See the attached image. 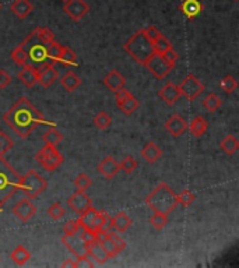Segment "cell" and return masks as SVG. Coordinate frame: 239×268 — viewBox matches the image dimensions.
<instances>
[{"mask_svg":"<svg viewBox=\"0 0 239 268\" xmlns=\"http://www.w3.org/2000/svg\"><path fill=\"white\" fill-rule=\"evenodd\" d=\"M220 147L227 155H234L235 152L238 151L239 141L236 140V137L232 136V134H228L223 141L220 142Z\"/></svg>","mask_w":239,"mask_h":268,"instance_id":"cell-32","label":"cell"},{"mask_svg":"<svg viewBox=\"0 0 239 268\" xmlns=\"http://www.w3.org/2000/svg\"><path fill=\"white\" fill-rule=\"evenodd\" d=\"M62 243L66 246L71 253L74 256H83V254H87V246L86 243L83 242V239L80 238L78 233H73V235H67L65 233V236H62Z\"/></svg>","mask_w":239,"mask_h":268,"instance_id":"cell-13","label":"cell"},{"mask_svg":"<svg viewBox=\"0 0 239 268\" xmlns=\"http://www.w3.org/2000/svg\"><path fill=\"white\" fill-rule=\"evenodd\" d=\"M133 225L132 218L129 217L126 213H117L115 217H112V228L116 232H126L127 229Z\"/></svg>","mask_w":239,"mask_h":268,"instance_id":"cell-26","label":"cell"},{"mask_svg":"<svg viewBox=\"0 0 239 268\" xmlns=\"http://www.w3.org/2000/svg\"><path fill=\"white\" fill-rule=\"evenodd\" d=\"M188 121L185 120L182 116L179 115H173L165 121V129L168 130L169 134H172L173 137H181L183 133L188 130Z\"/></svg>","mask_w":239,"mask_h":268,"instance_id":"cell-16","label":"cell"},{"mask_svg":"<svg viewBox=\"0 0 239 268\" xmlns=\"http://www.w3.org/2000/svg\"><path fill=\"white\" fill-rule=\"evenodd\" d=\"M220 87H221V90L227 94H232V92L238 88V81L235 80V77L232 76H225L221 83H220Z\"/></svg>","mask_w":239,"mask_h":268,"instance_id":"cell-38","label":"cell"},{"mask_svg":"<svg viewBox=\"0 0 239 268\" xmlns=\"http://www.w3.org/2000/svg\"><path fill=\"white\" fill-rule=\"evenodd\" d=\"M146 204L154 213L168 215L178 207V196L167 183H160L157 188L146 197Z\"/></svg>","mask_w":239,"mask_h":268,"instance_id":"cell-2","label":"cell"},{"mask_svg":"<svg viewBox=\"0 0 239 268\" xmlns=\"http://www.w3.org/2000/svg\"><path fill=\"white\" fill-rule=\"evenodd\" d=\"M97 240L102 244V248L105 249V252L108 253V256L112 258L116 257L117 254L121 253L122 250L117 248L116 243L113 242L111 236L108 235V233H97Z\"/></svg>","mask_w":239,"mask_h":268,"instance_id":"cell-24","label":"cell"},{"mask_svg":"<svg viewBox=\"0 0 239 268\" xmlns=\"http://www.w3.org/2000/svg\"><path fill=\"white\" fill-rule=\"evenodd\" d=\"M18 80L28 88H32L38 83V69L30 63L23 65V69L18 73Z\"/></svg>","mask_w":239,"mask_h":268,"instance_id":"cell-17","label":"cell"},{"mask_svg":"<svg viewBox=\"0 0 239 268\" xmlns=\"http://www.w3.org/2000/svg\"><path fill=\"white\" fill-rule=\"evenodd\" d=\"M20 46L28 56V61H31L30 65L35 66L36 69L42 66L46 61H49L48 60V56H46L45 44L39 39V36L36 34V30L32 31L30 35L21 42Z\"/></svg>","mask_w":239,"mask_h":268,"instance_id":"cell-5","label":"cell"},{"mask_svg":"<svg viewBox=\"0 0 239 268\" xmlns=\"http://www.w3.org/2000/svg\"><path fill=\"white\" fill-rule=\"evenodd\" d=\"M65 208L63 205H61L59 202H55V204H52L51 207L48 208V215L52 218V219H55V221H59L61 218L65 217Z\"/></svg>","mask_w":239,"mask_h":268,"instance_id":"cell-45","label":"cell"},{"mask_svg":"<svg viewBox=\"0 0 239 268\" xmlns=\"http://www.w3.org/2000/svg\"><path fill=\"white\" fill-rule=\"evenodd\" d=\"M163 157V150L158 147L155 142H148L142 150V158L148 163H155V162Z\"/></svg>","mask_w":239,"mask_h":268,"instance_id":"cell-23","label":"cell"},{"mask_svg":"<svg viewBox=\"0 0 239 268\" xmlns=\"http://www.w3.org/2000/svg\"><path fill=\"white\" fill-rule=\"evenodd\" d=\"M62 2H67V0H62Z\"/></svg>","mask_w":239,"mask_h":268,"instance_id":"cell-57","label":"cell"},{"mask_svg":"<svg viewBox=\"0 0 239 268\" xmlns=\"http://www.w3.org/2000/svg\"><path fill=\"white\" fill-rule=\"evenodd\" d=\"M221 105H223V101H221V98H218L215 94H210L203 101V107L209 112H215L217 109L221 108Z\"/></svg>","mask_w":239,"mask_h":268,"instance_id":"cell-36","label":"cell"},{"mask_svg":"<svg viewBox=\"0 0 239 268\" xmlns=\"http://www.w3.org/2000/svg\"><path fill=\"white\" fill-rule=\"evenodd\" d=\"M10 10L13 14L23 20V18H27L32 13L34 6H32L30 0H14L10 6Z\"/></svg>","mask_w":239,"mask_h":268,"instance_id":"cell-22","label":"cell"},{"mask_svg":"<svg viewBox=\"0 0 239 268\" xmlns=\"http://www.w3.org/2000/svg\"><path fill=\"white\" fill-rule=\"evenodd\" d=\"M31 258V253L27 250L24 246H17V248L11 252V260L14 261L17 265H20V267H23V265H26L28 261H30Z\"/></svg>","mask_w":239,"mask_h":268,"instance_id":"cell-30","label":"cell"},{"mask_svg":"<svg viewBox=\"0 0 239 268\" xmlns=\"http://www.w3.org/2000/svg\"><path fill=\"white\" fill-rule=\"evenodd\" d=\"M112 229V217L105 211H99V228L97 233H109Z\"/></svg>","mask_w":239,"mask_h":268,"instance_id":"cell-35","label":"cell"},{"mask_svg":"<svg viewBox=\"0 0 239 268\" xmlns=\"http://www.w3.org/2000/svg\"><path fill=\"white\" fill-rule=\"evenodd\" d=\"M57 63H62L65 66H77L78 59H77L76 52L73 51L71 48H69V46H63V51H62V55Z\"/></svg>","mask_w":239,"mask_h":268,"instance_id":"cell-31","label":"cell"},{"mask_svg":"<svg viewBox=\"0 0 239 268\" xmlns=\"http://www.w3.org/2000/svg\"><path fill=\"white\" fill-rule=\"evenodd\" d=\"M77 223L80 225L82 229H87V231L97 233L98 228H99V211L97 208L90 207L87 211L80 214Z\"/></svg>","mask_w":239,"mask_h":268,"instance_id":"cell-11","label":"cell"},{"mask_svg":"<svg viewBox=\"0 0 239 268\" xmlns=\"http://www.w3.org/2000/svg\"><path fill=\"white\" fill-rule=\"evenodd\" d=\"M21 176L9 165L3 155H0V202L5 204L9 198L13 197L18 186Z\"/></svg>","mask_w":239,"mask_h":268,"instance_id":"cell-4","label":"cell"},{"mask_svg":"<svg viewBox=\"0 0 239 268\" xmlns=\"http://www.w3.org/2000/svg\"><path fill=\"white\" fill-rule=\"evenodd\" d=\"M36 34L39 36V39L44 42V44H49L52 40H55V34H53V31L49 30L48 27H42V28H35Z\"/></svg>","mask_w":239,"mask_h":268,"instance_id":"cell-47","label":"cell"},{"mask_svg":"<svg viewBox=\"0 0 239 268\" xmlns=\"http://www.w3.org/2000/svg\"><path fill=\"white\" fill-rule=\"evenodd\" d=\"M188 129L192 136L202 137L204 133L207 132V129H209V123H207V120H206L203 116H196L193 120H192V123L189 125Z\"/></svg>","mask_w":239,"mask_h":268,"instance_id":"cell-27","label":"cell"},{"mask_svg":"<svg viewBox=\"0 0 239 268\" xmlns=\"http://www.w3.org/2000/svg\"><path fill=\"white\" fill-rule=\"evenodd\" d=\"M0 9H2V5H0Z\"/></svg>","mask_w":239,"mask_h":268,"instance_id":"cell-58","label":"cell"},{"mask_svg":"<svg viewBox=\"0 0 239 268\" xmlns=\"http://www.w3.org/2000/svg\"><path fill=\"white\" fill-rule=\"evenodd\" d=\"M76 261V268H92L94 267V261L91 258L88 257L87 254H83V256H77V258L74 260Z\"/></svg>","mask_w":239,"mask_h":268,"instance_id":"cell-49","label":"cell"},{"mask_svg":"<svg viewBox=\"0 0 239 268\" xmlns=\"http://www.w3.org/2000/svg\"><path fill=\"white\" fill-rule=\"evenodd\" d=\"M39 163L45 168L46 171L53 172V171H56L57 168L63 163V155H62L61 152L57 151V148L55 147L41 162H39Z\"/></svg>","mask_w":239,"mask_h":268,"instance_id":"cell-21","label":"cell"},{"mask_svg":"<svg viewBox=\"0 0 239 268\" xmlns=\"http://www.w3.org/2000/svg\"><path fill=\"white\" fill-rule=\"evenodd\" d=\"M87 256L94 260L95 263L98 264H105L109 260V256L105 252V249L102 248V244L98 240L92 242L91 244H88V249H87Z\"/></svg>","mask_w":239,"mask_h":268,"instance_id":"cell-19","label":"cell"},{"mask_svg":"<svg viewBox=\"0 0 239 268\" xmlns=\"http://www.w3.org/2000/svg\"><path fill=\"white\" fill-rule=\"evenodd\" d=\"M46 188H48L46 179H44L36 171H28L24 176H21L18 190H21L23 194L31 200V198H36L39 194H42Z\"/></svg>","mask_w":239,"mask_h":268,"instance_id":"cell-6","label":"cell"},{"mask_svg":"<svg viewBox=\"0 0 239 268\" xmlns=\"http://www.w3.org/2000/svg\"><path fill=\"white\" fill-rule=\"evenodd\" d=\"M150 223L153 225L155 229H163L167 226L168 223V215H164V214L154 213V215L150 218Z\"/></svg>","mask_w":239,"mask_h":268,"instance_id":"cell-44","label":"cell"},{"mask_svg":"<svg viewBox=\"0 0 239 268\" xmlns=\"http://www.w3.org/2000/svg\"><path fill=\"white\" fill-rule=\"evenodd\" d=\"M2 210H3V204L0 202V211H2Z\"/></svg>","mask_w":239,"mask_h":268,"instance_id":"cell-56","label":"cell"},{"mask_svg":"<svg viewBox=\"0 0 239 268\" xmlns=\"http://www.w3.org/2000/svg\"><path fill=\"white\" fill-rule=\"evenodd\" d=\"M178 87L181 95L185 96L190 102L197 99L198 96L202 95V92L204 91V84L194 74H189L188 77H185Z\"/></svg>","mask_w":239,"mask_h":268,"instance_id":"cell-7","label":"cell"},{"mask_svg":"<svg viewBox=\"0 0 239 268\" xmlns=\"http://www.w3.org/2000/svg\"><path fill=\"white\" fill-rule=\"evenodd\" d=\"M78 235H80V238L83 239V242L86 243L87 246L97 240V233L91 232V231H87V229L80 228V231H78Z\"/></svg>","mask_w":239,"mask_h":268,"instance_id":"cell-48","label":"cell"},{"mask_svg":"<svg viewBox=\"0 0 239 268\" xmlns=\"http://www.w3.org/2000/svg\"><path fill=\"white\" fill-rule=\"evenodd\" d=\"M119 167H121V171H123L126 175H130V173H133L137 169V162H136V159L133 157L127 155V157H125V159L119 163Z\"/></svg>","mask_w":239,"mask_h":268,"instance_id":"cell-39","label":"cell"},{"mask_svg":"<svg viewBox=\"0 0 239 268\" xmlns=\"http://www.w3.org/2000/svg\"><path fill=\"white\" fill-rule=\"evenodd\" d=\"M61 84L66 88V91L73 92V91H76L77 88L80 87V84H82V80H80V77L77 76L76 73H73V71H67L66 74L61 78Z\"/></svg>","mask_w":239,"mask_h":268,"instance_id":"cell-28","label":"cell"},{"mask_svg":"<svg viewBox=\"0 0 239 268\" xmlns=\"http://www.w3.org/2000/svg\"><path fill=\"white\" fill-rule=\"evenodd\" d=\"M123 49L143 66H146L148 59L155 53L154 44L146 36L143 30H138L130 39L127 40L123 46Z\"/></svg>","mask_w":239,"mask_h":268,"instance_id":"cell-3","label":"cell"},{"mask_svg":"<svg viewBox=\"0 0 239 268\" xmlns=\"http://www.w3.org/2000/svg\"><path fill=\"white\" fill-rule=\"evenodd\" d=\"M11 59H13L14 63L21 65V66L26 65V63H28V56H27V53L24 52V49H23L20 45L17 46L14 51L11 52Z\"/></svg>","mask_w":239,"mask_h":268,"instance_id":"cell-43","label":"cell"},{"mask_svg":"<svg viewBox=\"0 0 239 268\" xmlns=\"http://www.w3.org/2000/svg\"><path fill=\"white\" fill-rule=\"evenodd\" d=\"M94 125L101 129V130H105L108 127L112 125V119L108 115L107 112H99L97 116L94 117Z\"/></svg>","mask_w":239,"mask_h":268,"instance_id":"cell-37","label":"cell"},{"mask_svg":"<svg viewBox=\"0 0 239 268\" xmlns=\"http://www.w3.org/2000/svg\"><path fill=\"white\" fill-rule=\"evenodd\" d=\"M13 214L21 222H28L36 214V207L30 201V198H24L13 207Z\"/></svg>","mask_w":239,"mask_h":268,"instance_id":"cell-14","label":"cell"},{"mask_svg":"<svg viewBox=\"0 0 239 268\" xmlns=\"http://www.w3.org/2000/svg\"><path fill=\"white\" fill-rule=\"evenodd\" d=\"M144 34H146V36H147L148 39L151 40V42H155V40L158 39V38H160V36L163 35V34H161V32H160V30H158L157 27H154V26H150V27H147V28H144Z\"/></svg>","mask_w":239,"mask_h":268,"instance_id":"cell-50","label":"cell"},{"mask_svg":"<svg viewBox=\"0 0 239 268\" xmlns=\"http://www.w3.org/2000/svg\"><path fill=\"white\" fill-rule=\"evenodd\" d=\"M67 205L80 215L82 213L87 211L88 208L92 207V201L91 198L87 196L86 192L77 190L74 194H71L70 197L67 198Z\"/></svg>","mask_w":239,"mask_h":268,"instance_id":"cell-12","label":"cell"},{"mask_svg":"<svg viewBox=\"0 0 239 268\" xmlns=\"http://www.w3.org/2000/svg\"><path fill=\"white\" fill-rule=\"evenodd\" d=\"M57 78H59V71L55 61H46L42 66L38 67V83L42 87L49 88Z\"/></svg>","mask_w":239,"mask_h":268,"instance_id":"cell-9","label":"cell"},{"mask_svg":"<svg viewBox=\"0 0 239 268\" xmlns=\"http://www.w3.org/2000/svg\"><path fill=\"white\" fill-rule=\"evenodd\" d=\"M3 121L11 127L20 138H27L39 125L56 126L55 123L44 119L42 113L27 98H20L14 105L3 115Z\"/></svg>","mask_w":239,"mask_h":268,"instance_id":"cell-1","label":"cell"},{"mask_svg":"<svg viewBox=\"0 0 239 268\" xmlns=\"http://www.w3.org/2000/svg\"><path fill=\"white\" fill-rule=\"evenodd\" d=\"M63 10L73 21H80L90 11V6L87 5L84 0H67L65 2Z\"/></svg>","mask_w":239,"mask_h":268,"instance_id":"cell-10","label":"cell"},{"mask_svg":"<svg viewBox=\"0 0 239 268\" xmlns=\"http://www.w3.org/2000/svg\"><path fill=\"white\" fill-rule=\"evenodd\" d=\"M160 98L163 99L164 102H167L168 105H173L175 102L178 101L181 98V91H179V87L173 83H168L161 88V91L158 92Z\"/></svg>","mask_w":239,"mask_h":268,"instance_id":"cell-20","label":"cell"},{"mask_svg":"<svg viewBox=\"0 0 239 268\" xmlns=\"http://www.w3.org/2000/svg\"><path fill=\"white\" fill-rule=\"evenodd\" d=\"M121 171V167L113 157H107L98 165V172L105 179H113Z\"/></svg>","mask_w":239,"mask_h":268,"instance_id":"cell-18","label":"cell"},{"mask_svg":"<svg viewBox=\"0 0 239 268\" xmlns=\"http://www.w3.org/2000/svg\"><path fill=\"white\" fill-rule=\"evenodd\" d=\"M45 51L46 56H48V60L57 63V60H59V57L62 55V51H63V46L59 42H56V40H52V42L45 45Z\"/></svg>","mask_w":239,"mask_h":268,"instance_id":"cell-33","label":"cell"},{"mask_svg":"<svg viewBox=\"0 0 239 268\" xmlns=\"http://www.w3.org/2000/svg\"><path fill=\"white\" fill-rule=\"evenodd\" d=\"M11 84V76L5 70V69H0V88H7Z\"/></svg>","mask_w":239,"mask_h":268,"instance_id":"cell-52","label":"cell"},{"mask_svg":"<svg viewBox=\"0 0 239 268\" xmlns=\"http://www.w3.org/2000/svg\"><path fill=\"white\" fill-rule=\"evenodd\" d=\"M138 107H140V102L134 98L133 95H130L127 99H125V101L122 102V104H119V108H121V111L126 115V116H129V115H132V113H134V112L137 111Z\"/></svg>","mask_w":239,"mask_h":268,"instance_id":"cell-34","label":"cell"},{"mask_svg":"<svg viewBox=\"0 0 239 268\" xmlns=\"http://www.w3.org/2000/svg\"><path fill=\"white\" fill-rule=\"evenodd\" d=\"M125 83H126L125 77H123L117 70H112L107 77H105V78H104V84H105V87H108V88L113 92L117 91L119 88L125 87Z\"/></svg>","mask_w":239,"mask_h":268,"instance_id":"cell-25","label":"cell"},{"mask_svg":"<svg viewBox=\"0 0 239 268\" xmlns=\"http://www.w3.org/2000/svg\"><path fill=\"white\" fill-rule=\"evenodd\" d=\"M44 141L46 146H52V147H57L62 141H63V134H62L56 127L52 126L44 133Z\"/></svg>","mask_w":239,"mask_h":268,"instance_id":"cell-29","label":"cell"},{"mask_svg":"<svg viewBox=\"0 0 239 268\" xmlns=\"http://www.w3.org/2000/svg\"><path fill=\"white\" fill-rule=\"evenodd\" d=\"M63 229H65V233H67V235H73V233H78L80 225L77 223V221H69V222H66Z\"/></svg>","mask_w":239,"mask_h":268,"instance_id":"cell-54","label":"cell"},{"mask_svg":"<svg viewBox=\"0 0 239 268\" xmlns=\"http://www.w3.org/2000/svg\"><path fill=\"white\" fill-rule=\"evenodd\" d=\"M130 95H132L130 91H127L125 87H122V88H119L117 91H115V98H116L117 105H119V104H122V102L125 101V99H127V98H129Z\"/></svg>","mask_w":239,"mask_h":268,"instance_id":"cell-53","label":"cell"},{"mask_svg":"<svg viewBox=\"0 0 239 268\" xmlns=\"http://www.w3.org/2000/svg\"><path fill=\"white\" fill-rule=\"evenodd\" d=\"M146 67L153 73V76L158 78V80H164L169 74V71L173 69L172 65L165 60L163 55H158V53H154L148 59V61L146 63Z\"/></svg>","mask_w":239,"mask_h":268,"instance_id":"cell-8","label":"cell"},{"mask_svg":"<svg viewBox=\"0 0 239 268\" xmlns=\"http://www.w3.org/2000/svg\"><path fill=\"white\" fill-rule=\"evenodd\" d=\"M14 146V142L10 137L7 136L5 132H0V155H5L6 152H9Z\"/></svg>","mask_w":239,"mask_h":268,"instance_id":"cell-46","label":"cell"},{"mask_svg":"<svg viewBox=\"0 0 239 268\" xmlns=\"http://www.w3.org/2000/svg\"><path fill=\"white\" fill-rule=\"evenodd\" d=\"M62 267H63V268H67V267L76 268V261H74V260H71V258H69V260H66L65 263L62 264Z\"/></svg>","mask_w":239,"mask_h":268,"instance_id":"cell-55","label":"cell"},{"mask_svg":"<svg viewBox=\"0 0 239 268\" xmlns=\"http://www.w3.org/2000/svg\"><path fill=\"white\" fill-rule=\"evenodd\" d=\"M179 10L182 13L188 20H196L198 14L203 10V5L200 0H183L181 6H179Z\"/></svg>","mask_w":239,"mask_h":268,"instance_id":"cell-15","label":"cell"},{"mask_svg":"<svg viewBox=\"0 0 239 268\" xmlns=\"http://www.w3.org/2000/svg\"><path fill=\"white\" fill-rule=\"evenodd\" d=\"M91 184H92V180L90 179L88 175H86V173H80V175L74 179V186L77 188V190L86 192L87 189L90 188Z\"/></svg>","mask_w":239,"mask_h":268,"instance_id":"cell-42","label":"cell"},{"mask_svg":"<svg viewBox=\"0 0 239 268\" xmlns=\"http://www.w3.org/2000/svg\"><path fill=\"white\" fill-rule=\"evenodd\" d=\"M235 2H236V0H235Z\"/></svg>","mask_w":239,"mask_h":268,"instance_id":"cell-59","label":"cell"},{"mask_svg":"<svg viewBox=\"0 0 239 268\" xmlns=\"http://www.w3.org/2000/svg\"><path fill=\"white\" fill-rule=\"evenodd\" d=\"M176 196H178V202L182 207H190L196 200V196L190 190H183Z\"/></svg>","mask_w":239,"mask_h":268,"instance_id":"cell-41","label":"cell"},{"mask_svg":"<svg viewBox=\"0 0 239 268\" xmlns=\"http://www.w3.org/2000/svg\"><path fill=\"white\" fill-rule=\"evenodd\" d=\"M163 56L165 60L168 61V63H171V65L175 67V65H176V61H178L179 59V55L176 53V51H175L173 48H171V49H168L165 53H163Z\"/></svg>","mask_w":239,"mask_h":268,"instance_id":"cell-51","label":"cell"},{"mask_svg":"<svg viewBox=\"0 0 239 268\" xmlns=\"http://www.w3.org/2000/svg\"><path fill=\"white\" fill-rule=\"evenodd\" d=\"M171 48H172V44H171L164 35L160 36V38L154 42V51H155V53H158V55H163V53H165V52L168 51V49H171Z\"/></svg>","mask_w":239,"mask_h":268,"instance_id":"cell-40","label":"cell"}]
</instances>
